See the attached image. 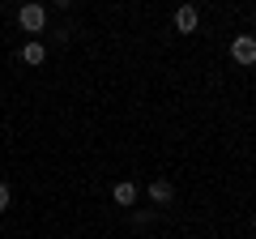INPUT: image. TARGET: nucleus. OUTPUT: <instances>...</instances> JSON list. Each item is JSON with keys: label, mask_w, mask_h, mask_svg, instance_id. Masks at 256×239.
Returning <instances> with one entry per match:
<instances>
[{"label": "nucleus", "mask_w": 256, "mask_h": 239, "mask_svg": "<svg viewBox=\"0 0 256 239\" xmlns=\"http://www.w3.org/2000/svg\"><path fill=\"white\" fill-rule=\"evenodd\" d=\"M18 26L26 30V34H43V30H47V9H43V4H22Z\"/></svg>", "instance_id": "f257e3e1"}, {"label": "nucleus", "mask_w": 256, "mask_h": 239, "mask_svg": "<svg viewBox=\"0 0 256 239\" xmlns=\"http://www.w3.org/2000/svg\"><path fill=\"white\" fill-rule=\"evenodd\" d=\"M230 60L244 64V68H252L256 64V38L252 34H235V43H230Z\"/></svg>", "instance_id": "f03ea898"}, {"label": "nucleus", "mask_w": 256, "mask_h": 239, "mask_svg": "<svg viewBox=\"0 0 256 239\" xmlns=\"http://www.w3.org/2000/svg\"><path fill=\"white\" fill-rule=\"evenodd\" d=\"M196 22H201V13L192 9V4H180V9H175V30H180V34H192Z\"/></svg>", "instance_id": "7ed1b4c3"}, {"label": "nucleus", "mask_w": 256, "mask_h": 239, "mask_svg": "<svg viewBox=\"0 0 256 239\" xmlns=\"http://www.w3.org/2000/svg\"><path fill=\"white\" fill-rule=\"evenodd\" d=\"M111 201L116 205H137V184H132V180H120V184L111 188Z\"/></svg>", "instance_id": "20e7f679"}, {"label": "nucleus", "mask_w": 256, "mask_h": 239, "mask_svg": "<svg viewBox=\"0 0 256 239\" xmlns=\"http://www.w3.org/2000/svg\"><path fill=\"white\" fill-rule=\"evenodd\" d=\"M150 201H154V205H171V201H175L171 180H154V184H150Z\"/></svg>", "instance_id": "39448f33"}, {"label": "nucleus", "mask_w": 256, "mask_h": 239, "mask_svg": "<svg viewBox=\"0 0 256 239\" xmlns=\"http://www.w3.org/2000/svg\"><path fill=\"white\" fill-rule=\"evenodd\" d=\"M22 60H26V64H43V60H47V47L38 43V38H30V43L22 47Z\"/></svg>", "instance_id": "423d86ee"}, {"label": "nucleus", "mask_w": 256, "mask_h": 239, "mask_svg": "<svg viewBox=\"0 0 256 239\" xmlns=\"http://www.w3.org/2000/svg\"><path fill=\"white\" fill-rule=\"evenodd\" d=\"M9 201H13V192H9V184H0V214L9 210Z\"/></svg>", "instance_id": "0eeeda50"}]
</instances>
